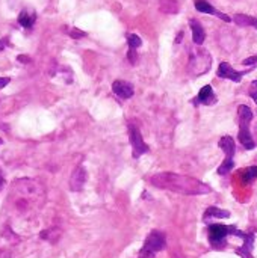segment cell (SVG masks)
Listing matches in <instances>:
<instances>
[{"label":"cell","instance_id":"obj_5","mask_svg":"<svg viewBox=\"0 0 257 258\" xmlns=\"http://www.w3.org/2000/svg\"><path fill=\"white\" fill-rule=\"evenodd\" d=\"M235 226L231 225H222V224H214L209 226V242L215 249H222L225 246V239L231 236Z\"/></svg>","mask_w":257,"mask_h":258},{"label":"cell","instance_id":"obj_27","mask_svg":"<svg viewBox=\"0 0 257 258\" xmlns=\"http://www.w3.org/2000/svg\"><path fill=\"white\" fill-rule=\"evenodd\" d=\"M3 184H5V178H3L2 172H0V189H2V187H3Z\"/></svg>","mask_w":257,"mask_h":258},{"label":"cell","instance_id":"obj_16","mask_svg":"<svg viewBox=\"0 0 257 258\" xmlns=\"http://www.w3.org/2000/svg\"><path fill=\"white\" fill-rule=\"evenodd\" d=\"M231 21H235L238 26H250V28H256L257 29V17H250L245 14H236L233 17Z\"/></svg>","mask_w":257,"mask_h":258},{"label":"cell","instance_id":"obj_11","mask_svg":"<svg viewBox=\"0 0 257 258\" xmlns=\"http://www.w3.org/2000/svg\"><path fill=\"white\" fill-rule=\"evenodd\" d=\"M194 5H195V9H197L198 12L215 15V17L221 18V20H222V21H225V23H230V21H231V18H230L228 15H225V14L220 12L218 9H215V8H214L212 5H210L209 2H206V0H195Z\"/></svg>","mask_w":257,"mask_h":258},{"label":"cell","instance_id":"obj_24","mask_svg":"<svg viewBox=\"0 0 257 258\" xmlns=\"http://www.w3.org/2000/svg\"><path fill=\"white\" fill-rule=\"evenodd\" d=\"M242 65H257V55L256 56H251L245 61H242Z\"/></svg>","mask_w":257,"mask_h":258},{"label":"cell","instance_id":"obj_3","mask_svg":"<svg viewBox=\"0 0 257 258\" xmlns=\"http://www.w3.org/2000/svg\"><path fill=\"white\" fill-rule=\"evenodd\" d=\"M210 65H212V58H210L209 52L203 49H195L191 52L188 69L192 76H201L207 73L210 69Z\"/></svg>","mask_w":257,"mask_h":258},{"label":"cell","instance_id":"obj_8","mask_svg":"<svg viewBox=\"0 0 257 258\" xmlns=\"http://www.w3.org/2000/svg\"><path fill=\"white\" fill-rule=\"evenodd\" d=\"M248 71L250 69H247V71H236V69H233V66L228 62H221L220 66H218L217 76L221 77V79H228V80L235 82V83H239Z\"/></svg>","mask_w":257,"mask_h":258},{"label":"cell","instance_id":"obj_6","mask_svg":"<svg viewBox=\"0 0 257 258\" xmlns=\"http://www.w3.org/2000/svg\"><path fill=\"white\" fill-rule=\"evenodd\" d=\"M129 140L132 145V156L133 159L141 157L143 154L148 153V145L144 142L141 136V130L136 124H129Z\"/></svg>","mask_w":257,"mask_h":258},{"label":"cell","instance_id":"obj_23","mask_svg":"<svg viewBox=\"0 0 257 258\" xmlns=\"http://www.w3.org/2000/svg\"><path fill=\"white\" fill-rule=\"evenodd\" d=\"M127 56H129V61H130V64H136V59H138V55H136V50H129V53H127Z\"/></svg>","mask_w":257,"mask_h":258},{"label":"cell","instance_id":"obj_14","mask_svg":"<svg viewBox=\"0 0 257 258\" xmlns=\"http://www.w3.org/2000/svg\"><path fill=\"white\" fill-rule=\"evenodd\" d=\"M227 218H230V212H227V210H221L218 207H209L204 212L203 221L209 222L212 219H227Z\"/></svg>","mask_w":257,"mask_h":258},{"label":"cell","instance_id":"obj_21","mask_svg":"<svg viewBox=\"0 0 257 258\" xmlns=\"http://www.w3.org/2000/svg\"><path fill=\"white\" fill-rule=\"evenodd\" d=\"M70 36H73V38H83V36H86V33L82 32V31H79V29H72V31H70Z\"/></svg>","mask_w":257,"mask_h":258},{"label":"cell","instance_id":"obj_20","mask_svg":"<svg viewBox=\"0 0 257 258\" xmlns=\"http://www.w3.org/2000/svg\"><path fill=\"white\" fill-rule=\"evenodd\" d=\"M248 94H250V97L256 101V104H257V80H254V82L250 85Z\"/></svg>","mask_w":257,"mask_h":258},{"label":"cell","instance_id":"obj_7","mask_svg":"<svg viewBox=\"0 0 257 258\" xmlns=\"http://www.w3.org/2000/svg\"><path fill=\"white\" fill-rule=\"evenodd\" d=\"M167 246V239H165V234L162 231H151L148 234V237L146 239V243H144V249L156 254L159 251H163Z\"/></svg>","mask_w":257,"mask_h":258},{"label":"cell","instance_id":"obj_17","mask_svg":"<svg viewBox=\"0 0 257 258\" xmlns=\"http://www.w3.org/2000/svg\"><path fill=\"white\" fill-rule=\"evenodd\" d=\"M159 6H160V11L165 12V14H177L179 12L177 0H160Z\"/></svg>","mask_w":257,"mask_h":258},{"label":"cell","instance_id":"obj_13","mask_svg":"<svg viewBox=\"0 0 257 258\" xmlns=\"http://www.w3.org/2000/svg\"><path fill=\"white\" fill-rule=\"evenodd\" d=\"M189 26H191V31H192V41L194 44L197 45H201L206 39V32L201 26V23L195 18H191L189 20Z\"/></svg>","mask_w":257,"mask_h":258},{"label":"cell","instance_id":"obj_4","mask_svg":"<svg viewBox=\"0 0 257 258\" xmlns=\"http://www.w3.org/2000/svg\"><path fill=\"white\" fill-rule=\"evenodd\" d=\"M218 145H220V148L225 154V159L222 161V165L218 168V174L220 175H225V174H228L233 169V166H235V160H233V157H235V153H236V145H235V140H233L231 136H222L220 139Z\"/></svg>","mask_w":257,"mask_h":258},{"label":"cell","instance_id":"obj_26","mask_svg":"<svg viewBox=\"0 0 257 258\" xmlns=\"http://www.w3.org/2000/svg\"><path fill=\"white\" fill-rule=\"evenodd\" d=\"M5 47H6V41L5 39H0V52H2Z\"/></svg>","mask_w":257,"mask_h":258},{"label":"cell","instance_id":"obj_19","mask_svg":"<svg viewBox=\"0 0 257 258\" xmlns=\"http://www.w3.org/2000/svg\"><path fill=\"white\" fill-rule=\"evenodd\" d=\"M254 178H257V166H250V168L242 171V180L245 183H250Z\"/></svg>","mask_w":257,"mask_h":258},{"label":"cell","instance_id":"obj_18","mask_svg":"<svg viewBox=\"0 0 257 258\" xmlns=\"http://www.w3.org/2000/svg\"><path fill=\"white\" fill-rule=\"evenodd\" d=\"M127 45H129V50H136L143 45V39L136 33H129L127 35Z\"/></svg>","mask_w":257,"mask_h":258},{"label":"cell","instance_id":"obj_12","mask_svg":"<svg viewBox=\"0 0 257 258\" xmlns=\"http://www.w3.org/2000/svg\"><path fill=\"white\" fill-rule=\"evenodd\" d=\"M195 104H204V106H212L217 103V96H215V92L212 89V86L210 85H206L201 88V91L198 92V96L197 98L194 100Z\"/></svg>","mask_w":257,"mask_h":258},{"label":"cell","instance_id":"obj_1","mask_svg":"<svg viewBox=\"0 0 257 258\" xmlns=\"http://www.w3.org/2000/svg\"><path fill=\"white\" fill-rule=\"evenodd\" d=\"M150 181L153 186L159 187V189L177 192L182 195H206L212 192V189H210L206 183L188 175H180L174 172L154 174L150 178Z\"/></svg>","mask_w":257,"mask_h":258},{"label":"cell","instance_id":"obj_10","mask_svg":"<svg viewBox=\"0 0 257 258\" xmlns=\"http://www.w3.org/2000/svg\"><path fill=\"white\" fill-rule=\"evenodd\" d=\"M112 91L115 92V96H118L123 100L132 98L135 94V88L132 83L126 82V80H115L112 83Z\"/></svg>","mask_w":257,"mask_h":258},{"label":"cell","instance_id":"obj_22","mask_svg":"<svg viewBox=\"0 0 257 258\" xmlns=\"http://www.w3.org/2000/svg\"><path fill=\"white\" fill-rule=\"evenodd\" d=\"M154 255L156 254H153V252H150V251H147V249H141V252H139V257L138 258H154Z\"/></svg>","mask_w":257,"mask_h":258},{"label":"cell","instance_id":"obj_28","mask_svg":"<svg viewBox=\"0 0 257 258\" xmlns=\"http://www.w3.org/2000/svg\"><path fill=\"white\" fill-rule=\"evenodd\" d=\"M2 144H3V140H2V139H0V145H2Z\"/></svg>","mask_w":257,"mask_h":258},{"label":"cell","instance_id":"obj_15","mask_svg":"<svg viewBox=\"0 0 257 258\" xmlns=\"http://www.w3.org/2000/svg\"><path fill=\"white\" fill-rule=\"evenodd\" d=\"M35 20H37L35 12H31L29 9H23L18 15V25L25 29H31L35 25Z\"/></svg>","mask_w":257,"mask_h":258},{"label":"cell","instance_id":"obj_2","mask_svg":"<svg viewBox=\"0 0 257 258\" xmlns=\"http://www.w3.org/2000/svg\"><path fill=\"white\" fill-rule=\"evenodd\" d=\"M238 116H239V142L245 150H254L256 142L250 131V123L253 120V112L247 104H241L238 107Z\"/></svg>","mask_w":257,"mask_h":258},{"label":"cell","instance_id":"obj_9","mask_svg":"<svg viewBox=\"0 0 257 258\" xmlns=\"http://www.w3.org/2000/svg\"><path fill=\"white\" fill-rule=\"evenodd\" d=\"M86 178H88L86 169L83 166H77L73 171L72 178H70V189H72L73 192H80L86 183Z\"/></svg>","mask_w":257,"mask_h":258},{"label":"cell","instance_id":"obj_25","mask_svg":"<svg viewBox=\"0 0 257 258\" xmlns=\"http://www.w3.org/2000/svg\"><path fill=\"white\" fill-rule=\"evenodd\" d=\"M11 82V79L9 77H0V89H2V88H5L8 83Z\"/></svg>","mask_w":257,"mask_h":258}]
</instances>
